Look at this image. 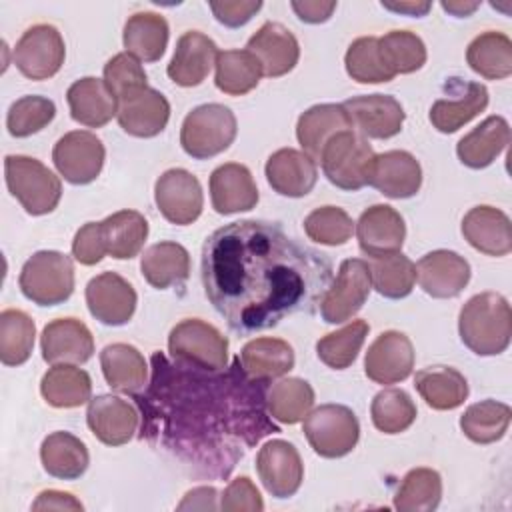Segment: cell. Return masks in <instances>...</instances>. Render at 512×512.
Instances as JSON below:
<instances>
[{
	"mask_svg": "<svg viewBox=\"0 0 512 512\" xmlns=\"http://www.w3.org/2000/svg\"><path fill=\"white\" fill-rule=\"evenodd\" d=\"M168 352L176 362L208 372H222L228 366L226 336L200 318H186L170 330Z\"/></svg>",
	"mask_w": 512,
	"mask_h": 512,
	"instance_id": "7",
	"label": "cell"
},
{
	"mask_svg": "<svg viewBox=\"0 0 512 512\" xmlns=\"http://www.w3.org/2000/svg\"><path fill=\"white\" fill-rule=\"evenodd\" d=\"M154 200L160 214L176 226H186L198 220L204 206L198 178L184 168H170L158 176L154 184Z\"/></svg>",
	"mask_w": 512,
	"mask_h": 512,
	"instance_id": "13",
	"label": "cell"
},
{
	"mask_svg": "<svg viewBox=\"0 0 512 512\" xmlns=\"http://www.w3.org/2000/svg\"><path fill=\"white\" fill-rule=\"evenodd\" d=\"M216 88L228 96H244L260 82L262 66L248 50H222L216 56Z\"/></svg>",
	"mask_w": 512,
	"mask_h": 512,
	"instance_id": "42",
	"label": "cell"
},
{
	"mask_svg": "<svg viewBox=\"0 0 512 512\" xmlns=\"http://www.w3.org/2000/svg\"><path fill=\"white\" fill-rule=\"evenodd\" d=\"M304 436L322 458H342L350 454L360 438L356 414L344 404H322L304 418Z\"/></svg>",
	"mask_w": 512,
	"mask_h": 512,
	"instance_id": "9",
	"label": "cell"
},
{
	"mask_svg": "<svg viewBox=\"0 0 512 512\" xmlns=\"http://www.w3.org/2000/svg\"><path fill=\"white\" fill-rule=\"evenodd\" d=\"M262 8L260 0H236V2H210V10L216 16V20L228 28H240L244 26L258 10Z\"/></svg>",
	"mask_w": 512,
	"mask_h": 512,
	"instance_id": "57",
	"label": "cell"
},
{
	"mask_svg": "<svg viewBox=\"0 0 512 512\" xmlns=\"http://www.w3.org/2000/svg\"><path fill=\"white\" fill-rule=\"evenodd\" d=\"M210 200L218 214L248 212L258 202V188L252 172L238 162H226L210 174Z\"/></svg>",
	"mask_w": 512,
	"mask_h": 512,
	"instance_id": "27",
	"label": "cell"
},
{
	"mask_svg": "<svg viewBox=\"0 0 512 512\" xmlns=\"http://www.w3.org/2000/svg\"><path fill=\"white\" fill-rule=\"evenodd\" d=\"M18 286L34 304L58 306L74 292V264L62 252L40 250L24 262Z\"/></svg>",
	"mask_w": 512,
	"mask_h": 512,
	"instance_id": "5",
	"label": "cell"
},
{
	"mask_svg": "<svg viewBox=\"0 0 512 512\" xmlns=\"http://www.w3.org/2000/svg\"><path fill=\"white\" fill-rule=\"evenodd\" d=\"M462 344L478 356L502 354L512 336V312L508 300L498 292L472 296L458 316Z\"/></svg>",
	"mask_w": 512,
	"mask_h": 512,
	"instance_id": "3",
	"label": "cell"
},
{
	"mask_svg": "<svg viewBox=\"0 0 512 512\" xmlns=\"http://www.w3.org/2000/svg\"><path fill=\"white\" fill-rule=\"evenodd\" d=\"M56 116V106L46 96H22L8 108L6 128L14 138H26L46 128Z\"/></svg>",
	"mask_w": 512,
	"mask_h": 512,
	"instance_id": "52",
	"label": "cell"
},
{
	"mask_svg": "<svg viewBox=\"0 0 512 512\" xmlns=\"http://www.w3.org/2000/svg\"><path fill=\"white\" fill-rule=\"evenodd\" d=\"M374 156L376 154L364 136L354 130H344L324 146L320 164L330 184L354 192L368 184Z\"/></svg>",
	"mask_w": 512,
	"mask_h": 512,
	"instance_id": "8",
	"label": "cell"
},
{
	"mask_svg": "<svg viewBox=\"0 0 512 512\" xmlns=\"http://www.w3.org/2000/svg\"><path fill=\"white\" fill-rule=\"evenodd\" d=\"M264 174L272 190L288 198L306 196L318 180L316 162L296 148H280L272 152L266 160Z\"/></svg>",
	"mask_w": 512,
	"mask_h": 512,
	"instance_id": "26",
	"label": "cell"
},
{
	"mask_svg": "<svg viewBox=\"0 0 512 512\" xmlns=\"http://www.w3.org/2000/svg\"><path fill=\"white\" fill-rule=\"evenodd\" d=\"M468 66L488 80H504L512 74V40L496 30L478 34L466 50Z\"/></svg>",
	"mask_w": 512,
	"mask_h": 512,
	"instance_id": "40",
	"label": "cell"
},
{
	"mask_svg": "<svg viewBox=\"0 0 512 512\" xmlns=\"http://www.w3.org/2000/svg\"><path fill=\"white\" fill-rule=\"evenodd\" d=\"M40 460L50 476L60 480H76L86 472L90 454L78 436L58 430L42 440Z\"/></svg>",
	"mask_w": 512,
	"mask_h": 512,
	"instance_id": "35",
	"label": "cell"
},
{
	"mask_svg": "<svg viewBox=\"0 0 512 512\" xmlns=\"http://www.w3.org/2000/svg\"><path fill=\"white\" fill-rule=\"evenodd\" d=\"M146 78L148 76H146L140 60H136L128 52H120V54L112 56L104 66V82L108 84V88L114 92V96L118 100L148 86Z\"/></svg>",
	"mask_w": 512,
	"mask_h": 512,
	"instance_id": "54",
	"label": "cell"
},
{
	"mask_svg": "<svg viewBox=\"0 0 512 512\" xmlns=\"http://www.w3.org/2000/svg\"><path fill=\"white\" fill-rule=\"evenodd\" d=\"M416 404L402 388L380 390L370 406L372 424L384 434H400L416 420Z\"/></svg>",
	"mask_w": 512,
	"mask_h": 512,
	"instance_id": "50",
	"label": "cell"
},
{
	"mask_svg": "<svg viewBox=\"0 0 512 512\" xmlns=\"http://www.w3.org/2000/svg\"><path fill=\"white\" fill-rule=\"evenodd\" d=\"M104 380L116 392L136 394L146 386L148 364L142 352L126 342H114L100 352Z\"/></svg>",
	"mask_w": 512,
	"mask_h": 512,
	"instance_id": "33",
	"label": "cell"
},
{
	"mask_svg": "<svg viewBox=\"0 0 512 512\" xmlns=\"http://www.w3.org/2000/svg\"><path fill=\"white\" fill-rule=\"evenodd\" d=\"M168 22L156 12L132 14L122 32V42L128 54L142 62H156L162 58L168 44Z\"/></svg>",
	"mask_w": 512,
	"mask_h": 512,
	"instance_id": "36",
	"label": "cell"
},
{
	"mask_svg": "<svg viewBox=\"0 0 512 512\" xmlns=\"http://www.w3.org/2000/svg\"><path fill=\"white\" fill-rule=\"evenodd\" d=\"M140 272L158 290L184 284L190 276V254L178 242L152 244L140 258Z\"/></svg>",
	"mask_w": 512,
	"mask_h": 512,
	"instance_id": "34",
	"label": "cell"
},
{
	"mask_svg": "<svg viewBox=\"0 0 512 512\" xmlns=\"http://www.w3.org/2000/svg\"><path fill=\"white\" fill-rule=\"evenodd\" d=\"M488 90L480 82H468L458 98H440L430 108V122L442 134H452L484 112Z\"/></svg>",
	"mask_w": 512,
	"mask_h": 512,
	"instance_id": "39",
	"label": "cell"
},
{
	"mask_svg": "<svg viewBox=\"0 0 512 512\" xmlns=\"http://www.w3.org/2000/svg\"><path fill=\"white\" fill-rule=\"evenodd\" d=\"M382 6L386 10H392V12H400V14H408V16H424L432 4L430 2H382Z\"/></svg>",
	"mask_w": 512,
	"mask_h": 512,
	"instance_id": "61",
	"label": "cell"
},
{
	"mask_svg": "<svg viewBox=\"0 0 512 512\" xmlns=\"http://www.w3.org/2000/svg\"><path fill=\"white\" fill-rule=\"evenodd\" d=\"M238 362L250 380L268 384L294 368V350L286 340L262 336L244 344Z\"/></svg>",
	"mask_w": 512,
	"mask_h": 512,
	"instance_id": "31",
	"label": "cell"
},
{
	"mask_svg": "<svg viewBox=\"0 0 512 512\" xmlns=\"http://www.w3.org/2000/svg\"><path fill=\"white\" fill-rule=\"evenodd\" d=\"M152 362L148 396L136 400L146 408V420L162 418L164 424L146 434L158 436L186 462L214 470L210 450L224 448L236 462V456H242L236 450L238 440L252 446L262 436L278 432L264 416V382L250 380L240 362L226 376L182 362L172 366L158 352Z\"/></svg>",
	"mask_w": 512,
	"mask_h": 512,
	"instance_id": "2",
	"label": "cell"
},
{
	"mask_svg": "<svg viewBox=\"0 0 512 512\" xmlns=\"http://www.w3.org/2000/svg\"><path fill=\"white\" fill-rule=\"evenodd\" d=\"M368 330H370V326L366 320H352L350 324L342 326L340 330L322 336L316 342L318 358L332 370L348 368L356 360V356L368 336Z\"/></svg>",
	"mask_w": 512,
	"mask_h": 512,
	"instance_id": "48",
	"label": "cell"
},
{
	"mask_svg": "<svg viewBox=\"0 0 512 512\" xmlns=\"http://www.w3.org/2000/svg\"><path fill=\"white\" fill-rule=\"evenodd\" d=\"M354 232L360 250L370 256H386L400 252L406 238V224L398 210L388 204H374L366 208L358 222H354Z\"/></svg>",
	"mask_w": 512,
	"mask_h": 512,
	"instance_id": "18",
	"label": "cell"
},
{
	"mask_svg": "<svg viewBox=\"0 0 512 512\" xmlns=\"http://www.w3.org/2000/svg\"><path fill=\"white\" fill-rule=\"evenodd\" d=\"M118 124L136 138H152L160 134L170 120V104L164 94L144 86L118 100Z\"/></svg>",
	"mask_w": 512,
	"mask_h": 512,
	"instance_id": "21",
	"label": "cell"
},
{
	"mask_svg": "<svg viewBox=\"0 0 512 512\" xmlns=\"http://www.w3.org/2000/svg\"><path fill=\"white\" fill-rule=\"evenodd\" d=\"M290 6L296 12V16L306 24L326 22L336 10V2H318V0H304V2L294 0Z\"/></svg>",
	"mask_w": 512,
	"mask_h": 512,
	"instance_id": "59",
	"label": "cell"
},
{
	"mask_svg": "<svg viewBox=\"0 0 512 512\" xmlns=\"http://www.w3.org/2000/svg\"><path fill=\"white\" fill-rule=\"evenodd\" d=\"M216 488L214 486H198L186 492L184 500L178 504V510H216Z\"/></svg>",
	"mask_w": 512,
	"mask_h": 512,
	"instance_id": "60",
	"label": "cell"
},
{
	"mask_svg": "<svg viewBox=\"0 0 512 512\" xmlns=\"http://www.w3.org/2000/svg\"><path fill=\"white\" fill-rule=\"evenodd\" d=\"M14 64L30 80H48L64 64V38L52 24L30 26L14 46Z\"/></svg>",
	"mask_w": 512,
	"mask_h": 512,
	"instance_id": "11",
	"label": "cell"
},
{
	"mask_svg": "<svg viewBox=\"0 0 512 512\" xmlns=\"http://www.w3.org/2000/svg\"><path fill=\"white\" fill-rule=\"evenodd\" d=\"M236 130V116L228 106L202 104L186 114L180 128V144L188 156L208 160L234 142Z\"/></svg>",
	"mask_w": 512,
	"mask_h": 512,
	"instance_id": "6",
	"label": "cell"
},
{
	"mask_svg": "<svg viewBox=\"0 0 512 512\" xmlns=\"http://www.w3.org/2000/svg\"><path fill=\"white\" fill-rule=\"evenodd\" d=\"M66 100L70 106V116L88 128H100L118 114V98L104 80L94 76L76 80L68 88Z\"/></svg>",
	"mask_w": 512,
	"mask_h": 512,
	"instance_id": "30",
	"label": "cell"
},
{
	"mask_svg": "<svg viewBox=\"0 0 512 512\" xmlns=\"http://www.w3.org/2000/svg\"><path fill=\"white\" fill-rule=\"evenodd\" d=\"M4 178L10 194L32 216L48 214L60 202V178L32 156L8 154L4 158Z\"/></svg>",
	"mask_w": 512,
	"mask_h": 512,
	"instance_id": "4",
	"label": "cell"
},
{
	"mask_svg": "<svg viewBox=\"0 0 512 512\" xmlns=\"http://www.w3.org/2000/svg\"><path fill=\"white\" fill-rule=\"evenodd\" d=\"M478 6H480L478 2H442V8L458 18L470 16Z\"/></svg>",
	"mask_w": 512,
	"mask_h": 512,
	"instance_id": "62",
	"label": "cell"
},
{
	"mask_svg": "<svg viewBox=\"0 0 512 512\" xmlns=\"http://www.w3.org/2000/svg\"><path fill=\"white\" fill-rule=\"evenodd\" d=\"M100 224L106 250L116 260L134 258L148 238V222L136 210H118L106 216Z\"/></svg>",
	"mask_w": 512,
	"mask_h": 512,
	"instance_id": "41",
	"label": "cell"
},
{
	"mask_svg": "<svg viewBox=\"0 0 512 512\" xmlns=\"http://www.w3.org/2000/svg\"><path fill=\"white\" fill-rule=\"evenodd\" d=\"M368 184L388 198H410L422 186L420 162L406 150L376 154Z\"/></svg>",
	"mask_w": 512,
	"mask_h": 512,
	"instance_id": "28",
	"label": "cell"
},
{
	"mask_svg": "<svg viewBox=\"0 0 512 512\" xmlns=\"http://www.w3.org/2000/svg\"><path fill=\"white\" fill-rule=\"evenodd\" d=\"M256 472L268 494L274 498H290L300 490L304 480V464L286 440H270L256 454Z\"/></svg>",
	"mask_w": 512,
	"mask_h": 512,
	"instance_id": "14",
	"label": "cell"
},
{
	"mask_svg": "<svg viewBox=\"0 0 512 512\" xmlns=\"http://www.w3.org/2000/svg\"><path fill=\"white\" fill-rule=\"evenodd\" d=\"M354 130L352 120L342 104H316L300 114L296 138L314 162H320L324 146L340 132Z\"/></svg>",
	"mask_w": 512,
	"mask_h": 512,
	"instance_id": "29",
	"label": "cell"
},
{
	"mask_svg": "<svg viewBox=\"0 0 512 512\" xmlns=\"http://www.w3.org/2000/svg\"><path fill=\"white\" fill-rule=\"evenodd\" d=\"M32 510H72V512H82L84 506L70 492L44 490L32 502Z\"/></svg>",
	"mask_w": 512,
	"mask_h": 512,
	"instance_id": "58",
	"label": "cell"
},
{
	"mask_svg": "<svg viewBox=\"0 0 512 512\" xmlns=\"http://www.w3.org/2000/svg\"><path fill=\"white\" fill-rule=\"evenodd\" d=\"M266 410L282 424H296L314 406V390L302 378H282L266 390Z\"/></svg>",
	"mask_w": 512,
	"mask_h": 512,
	"instance_id": "43",
	"label": "cell"
},
{
	"mask_svg": "<svg viewBox=\"0 0 512 512\" xmlns=\"http://www.w3.org/2000/svg\"><path fill=\"white\" fill-rule=\"evenodd\" d=\"M136 302V290L116 272H102L86 284L88 310L106 326L126 324L134 316Z\"/></svg>",
	"mask_w": 512,
	"mask_h": 512,
	"instance_id": "15",
	"label": "cell"
},
{
	"mask_svg": "<svg viewBox=\"0 0 512 512\" xmlns=\"http://www.w3.org/2000/svg\"><path fill=\"white\" fill-rule=\"evenodd\" d=\"M352 120V126L364 138L386 140L402 130L406 112L402 104L388 94L354 96L342 104Z\"/></svg>",
	"mask_w": 512,
	"mask_h": 512,
	"instance_id": "17",
	"label": "cell"
},
{
	"mask_svg": "<svg viewBox=\"0 0 512 512\" xmlns=\"http://www.w3.org/2000/svg\"><path fill=\"white\" fill-rule=\"evenodd\" d=\"M40 394L54 408H76L90 402L92 380L76 364H54L40 380Z\"/></svg>",
	"mask_w": 512,
	"mask_h": 512,
	"instance_id": "37",
	"label": "cell"
},
{
	"mask_svg": "<svg viewBox=\"0 0 512 512\" xmlns=\"http://www.w3.org/2000/svg\"><path fill=\"white\" fill-rule=\"evenodd\" d=\"M246 50L256 56L262 66V74L268 78L288 74L300 58L296 36L280 22H264L250 36Z\"/></svg>",
	"mask_w": 512,
	"mask_h": 512,
	"instance_id": "23",
	"label": "cell"
},
{
	"mask_svg": "<svg viewBox=\"0 0 512 512\" xmlns=\"http://www.w3.org/2000/svg\"><path fill=\"white\" fill-rule=\"evenodd\" d=\"M372 288L384 298H404L416 284V264L402 252L370 258Z\"/></svg>",
	"mask_w": 512,
	"mask_h": 512,
	"instance_id": "46",
	"label": "cell"
},
{
	"mask_svg": "<svg viewBox=\"0 0 512 512\" xmlns=\"http://www.w3.org/2000/svg\"><path fill=\"white\" fill-rule=\"evenodd\" d=\"M344 66L348 76L360 84H382L394 80L396 76L386 66L376 36L356 38L346 50Z\"/></svg>",
	"mask_w": 512,
	"mask_h": 512,
	"instance_id": "49",
	"label": "cell"
},
{
	"mask_svg": "<svg viewBox=\"0 0 512 512\" xmlns=\"http://www.w3.org/2000/svg\"><path fill=\"white\" fill-rule=\"evenodd\" d=\"M416 278L432 298H456L470 282V264L452 250H432L418 260Z\"/></svg>",
	"mask_w": 512,
	"mask_h": 512,
	"instance_id": "20",
	"label": "cell"
},
{
	"mask_svg": "<svg viewBox=\"0 0 512 512\" xmlns=\"http://www.w3.org/2000/svg\"><path fill=\"white\" fill-rule=\"evenodd\" d=\"M440 498V474L432 468H412L394 494V508L400 512H430L438 508Z\"/></svg>",
	"mask_w": 512,
	"mask_h": 512,
	"instance_id": "45",
	"label": "cell"
},
{
	"mask_svg": "<svg viewBox=\"0 0 512 512\" xmlns=\"http://www.w3.org/2000/svg\"><path fill=\"white\" fill-rule=\"evenodd\" d=\"M414 368V346L404 332L386 330L364 356V372L376 384H396L406 380Z\"/></svg>",
	"mask_w": 512,
	"mask_h": 512,
	"instance_id": "16",
	"label": "cell"
},
{
	"mask_svg": "<svg viewBox=\"0 0 512 512\" xmlns=\"http://www.w3.org/2000/svg\"><path fill=\"white\" fill-rule=\"evenodd\" d=\"M378 46L386 66L394 74H412L426 62V46L422 38L410 30H392L378 38Z\"/></svg>",
	"mask_w": 512,
	"mask_h": 512,
	"instance_id": "51",
	"label": "cell"
},
{
	"mask_svg": "<svg viewBox=\"0 0 512 512\" xmlns=\"http://www.w3.org/2000/svg\"><path fill=\"white\" fill-rule=\"evenodd\" d=\"M510 126L502 116H488L456 144L458 160L474 170L490 166L508 146Z\"/></svg>",
	"mask_w": 512,
	"mask_h": 512,
	"instance_id": "32",
	"label": "cell"
},
{
	"mask_svg": "<svg viewBox=\"0 0 512 512\" xmlns=\"http://www.w3.org/2000/svg\"><path fill=\"white\" fill-rule=\"evenodd\" d=\"M220 508L226 512H238V510L262 512L264 500L248 476H238L224 488L220 496Z\"/></svg>",
	"mask_w": 512,
	"mask_h": 512,
	"instance_id": "56",
	"label": "cell"
},
{
	"mask_svg": "<svg viewBox=\"0 0 512 512\" xmlns=\"http://www.w3.org/2000/svg\"><path fill=\"white\" fill-rule=\"evenodd\" d=\"M106 254H108V250H106V240H104V234H102V224L100 222H86L76 232V236L72 240L74 260L84 264V266H94Z\"/></svg>",
	"mask_w": 512,
	"mask_h": 512,
	"instance_id": "55",
	"label": "cell"
},
{
	"mask_svg": "<svg viewBox=\"0 0 512 512\" xmlns=\"http://www.w3.org/2000/svg\"><path fill=\"white\" fill-rule=\"evenodd\" d=\"M512 410L498 400H480L470 404L460 416V430L476 444H492L500 440L510 426Z\"/></svg>",
	"mask_w": 512,
	"mask_h": 512,
	"instance_id": "44",
	"label": "cell"
},
{
	"mask_svg": "<svg viewBox=\"0 0 512 512\" xmlns=\"http://www.w3.org/2000/svg\"><path fill=\"white\" fill-rule=\"evenodd\" d=\"M306 236L324 246L346 244L354 232V222L346 210L338 206H320L304 218Z\"/></svg>",
	"mask_w": 512,
	"mask_h": 512,
	"instance_id": "53",
	"label": "cell"
},
{
	"mask_svg": "<svg viewBox=\"0 0 512 512\" xmlns=\"http://www.w3.org/2000/svg\"><path fill=\"white\" fill-rule=\"evenodd\" d=\"M42 358L48 364H84L94 354V338L88 326L76 318L48 322L40 336Z\"/></svg>",
	"mask_w": 512,
	"mask_h": 512,
	"instance_id": "19",
	"label": "cell"
},
{
	"mask_svg": "<svg viewBox=\"0 0 512 512\" xmlns=\"http://www.w3.org/2000/svg\"><path fill=\"white\" fill-rule=\"evenodd\" d=\"M372 290L370 266L362 258H348L340 264L336 278L320 300V316L328 324L350 320L368 300Z\"/></svg>",
	"mask_w": 512,
	"mask_h": 512,
	"instance_id": "10",
	"label": "cell"
},
{
	"mask_svg": "<svg viewBox=\"0 0 512 512\" xmlns=\"http://www.w3.org/2000/svg\"><path fill=\"white\" fill-rule=\"evenodd\" d=\"M462 236L478 252L486 256H506L512 250L510 218L494 206H474L462 218Z\"/></svg>",
	"mask_w": 512,
	"mask_h": 512,
	"instance_id": "25",
	"label": "cell"
},
{
	"mask_svg": "<svg viewBox=\"0 0 512 512\" xmlns=\"http://www.w3.org/2000/svg\"><path fill=\"white\" fill-rule=\"evenodd\" d=\"M414 386L434 410H454L468 398V382L452 366H428L416 372Z\"/></svg>",
	"mask_w": 512,
	"mask_h": 512,
	"instance_id": "38",
	"label": "cell"
},
{
	"mask_svg": "<svg viewBox=\"0 0 512 512\" xmlns=\"http://www.w3.org/2000/svg\"><path fill=\"white\" fill-rule=\"evenodd\" d=\"M86 424L102 444L122 446L132 440L138 428V412L128 400L102 394L88 402Z\"/></svg>",
	"mask_w": 512,
	"mask_h": 512,
	"instance_id": "22",
	"label": "cell"
},
{
	"mask_svg": "<svg viewBox=\"0 0 512 512\" xmlns=\"http://www.w3.org/2000/svg\"><path fill=\"white\" fill-rule=\"evenodd\" d=\"M216 56L218 48L212 38L198 30H188L178 38L166 74L178 86H198L210 74Z\"/></svg>",
	"mask_w": 512,
	"mask_h": 512,
	"instance_id": "24",
	"label": "cell"
},
{
	"mask_svg": "<svg viewBox=\"0 0 512 512\" xmlns=\"http://www.w3.org/2000/svg\"><path fill=\"white\" fill-rule=\"evenodd\" d=\"M106 150L102 140L88 130L66 132L52 150V162L66 182L90 184L102 172Z\"/></svg>",
	"mask_w": 512,
	"mask_h": 512,
	"instance_id": "12",
	"label": "cell"
},
{
	"mask_svg": "<svg viewBox=\"0 0 512 512\" xmlns=\"http://www.w3.org/2000/svg\"><path fill=\"white\" fill-rule=\"evenodd\" d=\"M36 324L24 312L6 308L0 312V360L4 366L24 364L34 348Z\"/></svg>",
	"mask_w": 512,
	"mask_h": 512,
	"instance_id": "47",
	"label": "cell"
},
{
	"mask_svg": "<svg viewBox=\"0 0 512 512\" xmlns=\"http://www.w3.org/2000/svg\"><path fill=\"white\" fill-rule=\"evenodd\" d=\"M332 282L326 254L300 244L278 224L230 222L202 246L206 298L238 334L274 328L312 312Z\"/></svg>",
	"mask_w": 512,
	"mask_h": 512,
	"instance_id": "1",
	"label": "cell"
}]
</instances>
